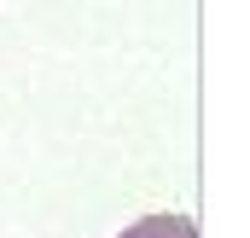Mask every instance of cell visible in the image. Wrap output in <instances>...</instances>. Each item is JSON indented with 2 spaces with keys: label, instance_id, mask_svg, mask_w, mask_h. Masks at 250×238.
<instances>
[{
  "label": "cell",
  "instance_id": "1",
  "mask_svg": "<svg viewBox=\"0 0 250 238\" xmlns=\"http://www.w3.org/2000/svg\"><path fill=\"white\" fill-rule=\"evenodd\" d=\"M117 238H198V221H187V215H146V221L123 227Z\"/></svg>",
  "mask_w": 250,
  "mask_h": 238
}]
</instances>
